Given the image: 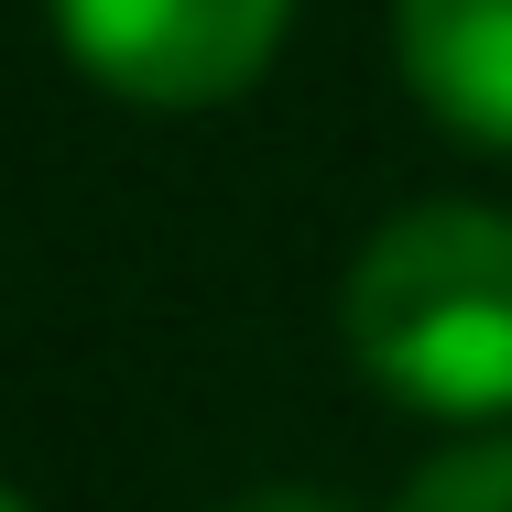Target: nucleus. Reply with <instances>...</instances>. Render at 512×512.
<instances>
[{
    "mask_svg": "<svg viewBox=\"0 0 512 512\" xmlns=\"http://www.w3.org/2000/svg\"><path fill=\"white\" fill-rule=\"evenodd\" d=\"M338 327L404 414L512 425V218L458 197L382 218L338 284Z\"/></svg>",
    "mask_w": 512,
    "mask_h": 512,
    "instance_id": "obj_1",
    "label": "nucleus"
},
{
    "mask_svg": "<svg viewBox=\"0 0 512 512\" xmlns=\"http://www.w3.org/2000/svg\"><path fill=\"white\" fill-rule=\"evenodd\" d=\"M295 0H55L66 55L142 109H218L262 88Z\"/></svg>",
    "mask_w": 512,
    "mask_h": 512,
    "instance_id": "obj_2",
    "label": "nucleus"
},
{
    "mask_svg": "<svg viewBox=\"0 0 512 512\" xmlns=\"http://www.w3.org/2000/svg\"><path fill=\"white\" fill-rule=\"evenodd\" d=\"M393 66L436 131L512 153V0H393Z\"/></svg>",
    "mask_w": 512,
    "mask_h": 512,
    "instance_id": "obj_3",
    "label": "nucleus"
},
{
    "mask_svg": "<svg viewBox=\"0 0 512 512\" xmlns=\"http://www.w3.org/2000/svg\"><path fill=\"white\" fill-rule=\"evenodd\" d=\"M393 512H512V436H469V447L425 458Z\"/></svg>",
    "mask_w": 512,
    "mask_h": 512,
    "instance_id": "obj_4",
    "label": "nucleus"
},
{
    "mask_svg": "<svg viewBox=\"0 0 512 512\" xmlns=\"http://www.w3.org/2000/svg\"><path fill=\"white\" fill-rule=\"evenodd\" d=\"M240 512H349L338 491H316V480H273V491H251Z\"/></svg>",
    "mask_w": 512,
    "mask_h": 512,
    "instance_id": "obj_5",
    "label": "nucleus"
},
{
    "mask_svg": "<svg viewBox=\"0 0 512 512\" xmlns=\"http://www.w3.org/2000/svg\"><path fill=\"white\" fill-rule=\"evenodd\" d=\"M0 512H33V502H22V491H0Z\"/></svg>",
    "mask_w": 512,
    "mask_h": 512,
    "instance_id": "obj_6",
    "label": "nucleus"
}]
</instances>
